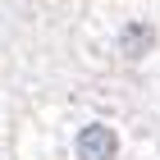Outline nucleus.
<instances>
[{"label":"nucleus","mask_w":160,"mask_h":160,"mask_svg":"<svg viewBox=\"0 0 160 160\" xmlns=\"http://www.w3.org/2000/svg\"><path fill=\"white\" fill-rule=\"evenodd\" d=\"M151 41H156V32L147 23H128L123 28V55H142V50H151Z\"/></svg>","instance_id":"nucleus-2"},{"label":"nucleus","mask_w":160,"mask_h":160,"mask_svg":"<svg viewBox=\"0 0 160 160\" xmlns=\"http://www.w3.org/2000/svg\"><path fill=\"white\" fill-rule=\"evenodd\" d=\"M114 151H119V137L105 123H87L78 133V156L82 160H114Z\"/></svg>","instance_id":"nucleus-1"}]
</instances>
